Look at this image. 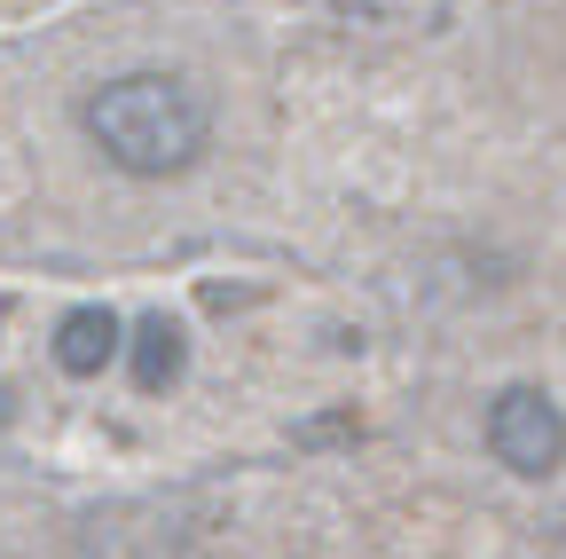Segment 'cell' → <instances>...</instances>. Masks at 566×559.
<instances>
[{
    "label": "cell",
    "instance_id": "obj_4",
    "mask_svg": "<svg viewBox=\"0 0 566 559\" xmlns=\"http://www.w3.org/2000/svg\"><path fill=\"white\" fill-rule=\"evenodd\" d=\"M181 363H189L181 323L142 315V323H134V386H142V394H158V386H174V379H181Z\"/></svg>",
    "mask_w": 566,
    "mask_h": 559
},
{
    "label": "cell",
    "instance_id": "obj_2",
    "mask_svg": "<svg viewBox=\"0 0 566 559\" xmlns=\"http://www.w3.org/2000/svg\"><path fill=\"white\" fill-rule=\"evenodd\" d=\"M488 449L504 457L520 480H551L566 457V417L543 386H504L488 402Z\"/></svg>",
    "mask_w": 566,
    "mask_h": 559
},
{
    "label": "cell",
    "instance_id": "obj_3",
    "mask_svg": "<svg viewBox=\"0 0 566 559\" xmlns=\"http://www.w3.org/2000/svg\"><path fill=\"white\" fill-rule=\"evenodd\" d=\"M118 346H126V331H118L111 308H71V315L55 323V363H63L71 379H95Z\"/></svg>",
    "mask_w": 566,
    "mask_h": 559
},
{
    "label": "cell",
    "instance_id": "obj_1",
    "mask_svg": "<svg viewBox=\"0 0 566 559\" xmlns=\"http://www.w3.org/2000/svg\"><path fill=\"white\" fill-rule=\"evenodd\" d=\"M87 134H95V151L118 174L166 182V174H189L197 166L205 134H212V111L174 72H126V80H111V87L87 95Z\"/></svg>",
    "mask_w": 566,
    "mask_h": 559
}]
</instances>
